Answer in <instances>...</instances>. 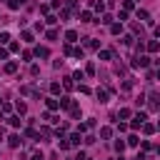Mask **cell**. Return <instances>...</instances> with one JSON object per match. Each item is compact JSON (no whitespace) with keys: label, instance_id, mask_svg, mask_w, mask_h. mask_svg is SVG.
<instances>
[{"label":"cell","instance_id":"obj_1","mask_svg":"<svg viewBox=\"0 0 160 160\" xmlns=\"http://www.w3.org/2000/svg\"><path fill=\"white\" fill-rule=\"evenodd\" d=\"M145 120H148V115H145V113H138V115L133 118V123H130V125H133V128H140Z\"/></svg>","mask_w":160,"mask_h":160},{"label":"cell","instance_id":"obj_2","mask_svg":"<svg viewBox=\"0 0 160 160\" xmlns=\"http://www.w3.org/2000/svg\"><path fill=\"white\" fill-rule=\"evenodd\" d=\"M148 65H150V58H145V55L138 58V60H133V68H148Z\"/></svg>","mask_w":160,"mask_h":160},{"label":"cell","instance_id":"obj_3","mask_svg":"<svg viewBox=\"0 0 160 160\" xmlns=\"http://www.w3.org/2000/svg\"><path fill=\"white\" fill-rule=\"evenodd\" d=\"M45 105H48V110H58V108H60V103H58V100H53V98L45 100Z\"/></svg>","mask_w":160,"mask_h":160},{"label":"cell","instance_id":"obj_4","mask_svg":"<svg viewBox=\"0 0 160 160\" xmlns=\"http://www.w3.org/2000/svg\"><path fill=\"white\" fill-rule=\"evenodd\" d=\"M15 110H18L20 115H25V113H28V105L25 103H15Z\"/></svg>","mask_w":160,"mask_h":160},{"label":"cell","instance_id":"obj_5","mask_svg":"<svg viewBox=\"0 0 160 160\" xmlns=\"http://www.w3.org/2000/svg\"><path fill=\"white\" fill-rule=\"evenodd\" d=\"M65 38H68V43H75V40H78V33H75V30H68V33H65Z\"/></svg>","mask_w":160,"mask_h":160},{"label":"cell","instance_id":"obj_6","mask_svg":"<svg viewBox=\"0 0 160 160\" xmlns=\"http://www.w3.org/2000/svg\"><path fill=\"white\" fill-rule=\"evenodd\" d=\"M98 103H108V93L105 90H98Z\"/></svg>","mask_w":160,"mask_h":160},{"label":"cell","instance_id":"obj_7","mask_svg":"<svg viewBox=\"0 0 160 160\" xmlns=\"http://www.w3.org/2000/svg\"><path fill=\"white\" fill-rule=\"evenodd\" d=\"M20 145V135H10V148H18Z\"/></svg>","mask_w":160,"mask_h":160},{"label":"cell","instance_id":"obj_8","mask_svg":"<svg viewBox=\"0 0 160 160\" xmlns=\"http://www.w3.org/2000/svg\"><path fill=\"white\" fill-rule=\"evenodd\" d=\"M70 145H80V133H73V135H70Z\"/></svg>","mask_w":160,"mask_h":160},{"label":"cell","instance_id":"obj_9","mask_svg":"<svg viewBox=\"0 0 160 160\" xmlns=\"http://www.w3.org/2000/svg\"><path fill=\"white\" fill-rule=\"evenodd\" d=\"M15 70H18V63H8L5 65V73H15Z\"/></svg>","mask_w":160,"mask_h":160},{"label":"cell","instance_id":"obj_10","mask_svg":"<svg viewBox=\"0 0 160 160\" xmlns=\"http://www.w3.org/2000/svg\"><path fill=\"white\" fill-rule=\"evenodd\" d=\"M58 148H60V150H68V148H70V143L65 140V138H60V143H58Z\"/></svg>","mask_w":160,"mask_h":160},{"label":"cell","instance_id":"obj_11","mask_svg":"<svg viewBox=\"0 0 160 160\" xmlns=\"http://www.w3.org/2000/svg\"><path fill=\"white\" fill-rule=\"evenodd\" d=\"M145 48H148V50H150V53H155V50H158V40H150V43H148V45H145Z\"/></svg>","mask_w":160,"mask_h":160},{"label":"cell","instance_id":"obj_12","mask_svg":"<svg viewBox=\"0 0 160 160\" xmlns=\"http://www.w3.org/2000/svg\"><path fill=\"white\" fill-rule=\"evenodd\" d=\"M143 130H145V133L150 135V133H155V125H150V123H143Z\"/></svg>","mask_w":160,"mask_h":160},{"label":"cell","instance_id":"obj_13","mask_svg":"<svg viewBox=\"0 0 160 160\" xmlns=\"http://www.w3.org/2000/svg\"><path fill=\"white\" fill-rule=\"evenodd\" d=\"M80 18H83V23H90V20H93V15L85 10V13H80Z\"/></svg>","mask_w":160,"mask_h":160},{"label":"cell","instance_id":"obj_14","mask_svg":"<svg viewBox=\"0 0 160 160\" xmlns=\"http://www.w3.org/2000/svg\"><path fill=\"white\" fill-rule=\"evenodd\" d=\"M100 135H103V138H105V140H108V138H110V135H113V130H110V128H103V130H100Z\"/></svg>","mask_w":160,"mask_h":160},{"label":"cell","instance_id":"obj_15","mask_svg":"<svg viewBox=\"0 0 160 160\" xmlns=\"http://www.w3.org/2000/svg\"><path fill=\"white\" fill-rule=\"evenodd\" d=\"M35 53H38V55H40V58H48V55H50V53H48V48H38Z\"/></svg>","mask_w":160,"mask_h":160},{"label":"cell","instance_id":"obj_16","mask_svg":"<svg viewBox=\"0 0 160 160\" xmlns=\"http://www.w3.org/2000/svg\"><path fill=\"white\" fill-rule=\"evenodd\" d=\"M10 125H13V128H20V118L13 115V118H10Z\"/></svg>","mask_w":160,"mask_h":160},{"label":"cell","instance_id":"obj_17","mask_svg":"<svg viewBox=\"0 0 160 160\" xmlns=\"http://www.w3.org/2000/svg\"><path fill=\"white\" fill-rule=\"evenodd\" d=\"M138 18H143V20H150V15H148V10H138Z\"/></svg>","mask_w":160,"mask_h":160},{"label":"cell","instance_id":"obj_18","mask_svg":"<svg viewBox=\"0 0 160 160\" xmlns=\"http://www.w3.org/2000/svg\"><path fill=\"white\" fill-rule=\"evenodd\" d=\"M115 150H118V153H123V150H125V143L118 140V143H115Z\"/></svg>","mask_w":160,"mask_h":160},{"label":"cell","instance_id":"obj_19","mask_svg":"<svg viewBox=\"0 0 160 160\" xmlns=\"http://www.w3.org/2000/svg\"><path fill=\"white\" fill-rule=\"evenodd\" d=\"M120 30H123V28H120V25H118V23H115V25H110V33H113V35H118V33H120Z\"/></svg>","mask_w":160,"mask_h":160},{"label":"cell","instance_id":"obj_20","mask_svg":"<svg viewBox=\"0 0 160 160\" xmlns=\"http://www.w3.org/2000/svg\"><path fill=\"white\" fill-rule=\"evenodd\" d=\"M138 143H140V140H138V135H130V138H128V145H138Z\"/></svg>","mask_w":160,"mask_h":160},{"label":"cell","instance_id":"obj_21","mask_svg":"<svg viewBox=\"0 0 160 160\" xmlns=\"http://www.w3.org/2000/svg\"><path fill=\"white\" fill-rule=\"evenodd\" d=\"M100 60H110V53L108 50H100Z\"/></svg>","mask_w":160,"mask_h":160},{"label":"cell","instance_id":"obj_22","mask_svg":"<svg viewBox=\"0 0 160 160\" xmlns=\"http://www.w3.org/2000/svg\"><path fill=\"white\" fill-rule=\"evenodd\" d=\"M100 23H105V25H110V23H113V15H103V20H100Z\"/></svg>","mask_w":160,"mask_h":160},{"label":"cell","instance_id":"obj_23","mask_svg":"<svg viewBox=\"0 0 160 160\" xmlns=\"http://www.w3.org/2000/svg\"><path fill=\"white\" fill-rule=\"evenodd\" d=\"M5 58H8V50H3V48H0V60H5Z\"/></svg>","mask_w":160,"mask_h":160},{"label":"cell","instance_id":"obj_24","mask_svg":"<svg viewBox=\"0 0 160 160\" xmlns=\"http://www.w3.org/2000/svg\"><path fill=\"white\" fill-rule=\"evenodd\" d=\"M30 160H43V153H35V155H33Z\"/></svg>","mask_w":160,"mask_h":160},{"label":"cell","instance_id":"obj_25","mask_svg":"<svg viewBox=\"0 0 160 160\" xmlns=\"http://www.w3.org/2000/svg\"><path fill=\"white\" fill-rule=\"evenodd\" d=\"M75 160H85V153L80 150V153H78V158H75Z\"/></svg>","mask_w":160,"mask_h":160},{"label":"cell","instance_id":"obj_26","mask_svg":"<svg viewBox=\"0 0 160 160\" xmlns=\"http://www.w3.org/2000/svg\"><path fill=\"white\" fill-rule=\"evenodd\" d=\"M118 160H125V158H118Z\"/></svg>","mask_w":160,"mask_h":160}]
</instances>
